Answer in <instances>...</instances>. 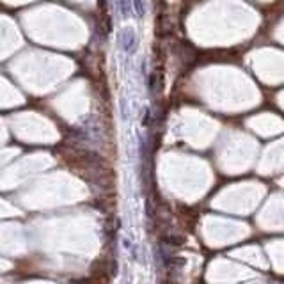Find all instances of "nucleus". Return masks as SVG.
Wrapping results in <instances>:
<instances>
[{
    "instance_id": "2",
    "label": "nucleus",
    "mask_w": 284,
    "mask_h": 284,
    "mask_svg": "<svg viewBox=\"0 0 284 284\" xmlns=\"http://www.w3.org/2000/svg\"><path fill=\"white\" fill-rule=\"evenodd\" d=\"M116 6L117 9H119L121 16H130V13H132V0H116Z\"/></svg>"
},
{
    "instance_id": "3",
    "label": "nucleus",
    "mask_w": 284,
    "mask_h": 284,
    "mask_svg": "<svg viewBox=\"0 0 284 284\" xmlns=\"http://www.w3.org/2000/svg\"><path fill=\"white\" fill-rule=\"evenodd\" d=\"M132 8L139 18L146 15V0H132Z\"/></svg>"
},
{
    "instance_id": "1",
    "label": "nucleus",
    "mask_w": 284,
    "mask_h": 284,
    "mask_svg": "<svg viewBox=\"0 0 284 284\" xmlns=\"http://www.w3.org/2000/svg\"><path fill=\"white\" fill-rule=\"evenodd\" d=\"M119 47L126 54H133L137 48V34L132 27H125L119 32Z\"/></svg>"
},
{
    "instance_id": "5",
    "label": "nucleus",
    "mask_w": 284,
    "mask_h": 284,
    "mask_svg": "<svg viewBox=\"0 0 284 284\" xmlns=\"http://www.w3.org/2000/svg\"><path fill=\"white\" fill-rule=\"evenodd\" d=\"M142 125H144V126H149V125H151V109H146L144 119H142Z\"/></svg>"
},
{
    "instance_id": "4",
    "label": "nucleus",
    "mask_w": 284,
    "mask_h": 284,
    "mask_svg": "<svg viewBox=\"0 0 284 284\" xmlns=\"http://www.w3.org/2000/svg\"><path fill=\"white\" fill-rule=\"evenodd\" d=\"M148 87H149V91H151V93H155V91H156V75H155V73L149 75Z\"/></svg>"
}]
</instances>
